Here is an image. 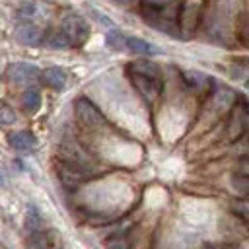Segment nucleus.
Masks as SVG:
<instances>
[{"label": "nucleus", "instance_id": "obj_1", "mask_svg": "<svg viewBox=\"0 0 249 249\" xmlns=\"http://www.w3.org/2000/svg\"><path fill=\"white\" fill-rule=\"evenodd\" d=\"M58 158H60V161H68V163H74V165H80L86 169H93V165H95V160L91 158V154L74 138H66L60 142Z\"/></svg>", "mask_w": 249, "mask_h": 249}, {"label": "nucleus", "instance_id": "obj_2", "mask_svg": "<svg viewBox=\"0 0 249 249\" xmlns=\"http://www.w3.org/2000/svg\"><path fill=\"white\" fill-rule=\"evenodd\" d=\"M74 113H76V119L88 128H101L105 124L103 113L88 97H78L74 101Z\"/></svg>", "mask_w": 249, "mask_h": 249}, {"label": "nucleus", "instance_id": "obj_3", "mask_svg": "<svg viewBox=\"0 0 249 249\" xmlns=\"http://www.w3.org/2000/svg\"><path fill=\"white\" fill-rule=\"evenodd\" d=\"M128 76H130L132 86L136 88V91L142 95V99H144L146 103H154V101L160 97L161 88H163L161 78L144 76V74H134V72H128Z\"/></svg>", "mask_w": 249, "mask_h": 249}, {"label": "nucleus", "instance_id": "obj_4", "mask_svg": "<svg viewBox=\"0 0 249 249\" xmlns=\"http://www.w3.org/2000/svg\"><path fill=\"white\" fill-rule=\"evenodd\" d=\"M60 27H62L64 33L70 37L72 45H78V47H80V45H84V43L88 41V37H89V25H88V21H86L80 14H68V16H64Z\"/></svg>", "mask_w": 249, "mask_h": 249}, {"label": "nucleus", "instance_id": "obj_5", "mask_svg": "<svg viewBox=\"0 0 249 249\" xmlns=\"http://www.w3.org/2000/svg\"><path fill=\"white\" fill-rule=\"evenodd\" d=\"M144 21L154 27L156 31H161L165 35H173V37H179V31H181V25L177 23V19L169 18L165 12L161 10H144Z\"/></svg>", "mask_w": 249, "mask_h": 249}, {"label": "nucleus", "instance_id": "obj_6", "mask_svg": "<svg viewBox=\"0 0 249 249\" xmlns=\"http://www.w3.org/2000/svg\"><path fill=\"white\" fill-rule=\"evenodd\" d=\"M91 177H93L91 169H86V167H80V165H74V163H68V161H62L58 165V179L68 189H74V187L89 181Z\"/></svg>", "mask_w": 249, "mask_h": 249}, {"label": "nucleus", "instance_id": "obj_7", "mask_svg": "<svg viewBox=\"0 0 249 249\" xmlns=\"http://www.w3.org/2000/svg\"><path fill=\"white\" fill-rule=\"evenodd\" d=\"M200 14H202V0H185L181 12H179V25H181V31H189L193 33L195 27L198 25V19H200Z\"/></svg>", "mask_w": 249, "mask_h": 249}, {"label": "nucleus", "instance_id": "obj_8", "mask_svg": "<svg viewBox=\"0 0 249 249\" xmlns=\"http://www.w3.org/2000/svg\"><path fill=\"white\" fill-rule=\"evenodd\" d=\"M39 76H41V70L29 62H16L8 68V78L16 86H27Z\"/></svg>", "mask_w": 249, "mask_h": 249}, {"label": "nucleus", "instance_id": "obj_9", "mask_svg": "<svg viewBox=\"0 0 249 249\" xmlns=\"http://www.w3.org/2000/svg\"><path fill=\"white\" fill-rule=\"evenodd\" d=\"M14 37H16V41H19L21 45L37 47V45H43L45 33H43L33 21H21V23L16 25V29H14Z\"/></svg>", "mask_w": 249, "mask_h": 249}, {"label": "nucleus", "instance_id": "obj_10", "mask_svg": "<svg viewBox=\"0 0 249 249\" xmlns=\"http://www.w3.org/2000/svg\"><path fill=\"white\" fill-rule=\"evenodd\" d=\"M41 80L45 86H49L53 89H64L68 84V72L58 66H49L41 72Z\"/></svg>", "mask_w": 249, "mask_h": 249}, {"label": "nucleus", "instance_id": "obj_11", "mask_svg": "<svg viewBox=\"0 0 249 249\" xmlns=\"http://www.w3.org/2000/svg\"><path fill=\"white\" fill-rule=\"evenodd\" d=\"M10 146L16 152H29V150L37 148V138L29 130H18L10 136Z\"/></svg>", "mask_w": 249, "mask_h": 249}, {"label": "nucleus", "instance_id": "obj_12", "mask_svg": "<svg viewBox=\"0 0 249 249\" xmlns=\"http://www.w3.org/2000/svg\"><path fill=\"white\" fill-rule=\"evenodd\" d=\"M43 45H47V47H51V49H56V51L74 47V45H72V41H70V37L64 33V29H62V27H60V29H51L49 33H45Z\"/></svg>", "mask_w": 249, "mask_h": 249}, {"label": "nucleus", "instance_id": "obj_13", "mask_svg": "<svg viewBox=\"0 0 249 249\" xmlns=\"http://www.w3.org/2000/svg\"><path fill=\"white\" fill-rule=\"evenodd\" d=\"M126 49L134 54H142V56H150V54H158L160 49L144 39H138V37H126Z\"/></svg>", "mask_w": 249, "mask_h": 249}, {"label": "nucleus", "instance_id": "obj_14", "mask_svg": "<svg viewBox=\"0 0 249 249\" xmlns=\"http://www.w3.org/2000/svg\"><path fill=\"white\" fill-rule=\"evenodd\" d=\"M21 107H23V111L29 113V115L37 113V111L41 109V93H39L35 88L25 89L23 95H21Z\"/></svg>", "mask_w": 249, "mask_h": 249}, {"label": "nucleus", "instance_id": "obj_15", "mask_svg": "<svg viewBox=\"0 0 249 249\" xmlns=\"http://www.w3.org/2000/svg\"><path fill=\"white\" fill-rule=\"evenodd\" d=\"M128 72H134V74H144V76H156V78H161L160 66H158L156 62H150V60H136V62H130V64H128Z\"/></svg>", "mask_w": 249, "mask_h": 249}, {"label": "nucleus", "instance_id": "obj_16", "mask_svg": "<svg viewBox=\"0 0 249 249\" xmlns=\"http://www.w3.org/2000/svg\"><path fill=\"white\" fill-rule=\"evenodd\" d=\"M183 80H185L187 88H191V89H204L210 84V76H206L202 72H196V70L185 72L183 74Z\"/></svg>", "mask_w": 249, "mask_h": 249}, {"label": "nucleus", "instance_id": "obj_17", "mask_svg": "<svg viewBox=\"0 0 249 249\" xmlns=\"http://www.w3.org/2000/svg\"><path fill=\"white\" fill-rule=\"evenodd\" d=\"M18 14H19L18 18H21L23 21H33L35 23V19L41 18V6L37 2H25V4L19 6Z\"/></svg>", "mask_w": 249, "mask_h": 249}, {"label": "nucleus", "instance_id": "obj_18", "mask_svg": "<svg viewBox=\"0 0 249 249\" xmlns=\"http://www.w3.org/2000/svg\"><path fill=\"white\" fill-rule=\"evenodd\" d=\"M41 226H43V218H41L39 210L35 206H27V212H25V228L29 231H41Z\"/></svg>", "mask_w": 249, "mask_h": 249}, {"label": "nucleus", "instance_id": "obj_19", "mask_svg": "<svg viewBox=\"0 0 249 249\" xmlns=\"http://www.w3.org/2000/svg\"><path fill=\"white\" fill-rule=\"evenodd\" d=\"M132 247H134V239L130 233H121L107 241V249H132Z\"/></svg>", "mask_w": 249, "mask_h": 249}, {"label": "nucleus", "instance_id": "obj_20", "mask_svg": "<svg viewBox=\"0 0 249 249\" xmlns=\"http://www.w3.org/2000/svg\"><path fill=\"white\" fill-rule=\"evenodd\" d=\"M105 41H107V45H109L111 49H115V51H121V49L126 47V39H124V35H123L119 29L109 31L107 37H105Z\"/></svg>", "mask_w": 249, "mask_h": 249}, {"label": "nucleus", "instance_id": "obj_21", "mask_svg": "<svg viewBox=\"0 0 249 249\" xmlns=\"http://www.w3.org/2000/svg\"><path fill=\"white\" fill-rule=\"evenodd\" d=\"M16 121H18L16 113H14L6 103H2V107H0V124L10 126V124H16Z\"/></svg>", "mask_w": 249, "mask_h": 249}, {"label": "nucleus", "instance_id": "obj_22", "mask_svg": "<svg viewBox=\"0 0 249 249\" xmlns=\"http://www.w3.org/2000/svg\"><path fill=\"white\" fill-rule=\"evenodd\" d=\"M231 185L235 191L243 193V195H249V175H233L231 177Z\"/></svg>", "mask_w": 249, "mask_h": 249}, {"label": "nucleus", "instance_id": "obj_23", "mask_svg": "<svg viewBox=\"0 0 249 249\" xmlns=\"http://www.w3.org/2000/svg\"><path fill=\"white\" fill-rule=\"evenodd\" d=\"M91 16H93V19H95L99 25H103V27H115V21H113L109 16H105L101 10H97V8H91Z\"/></svg>", "mask_w": 249, "mask_h": 249}, {"label": "nucleus", "instance_id": "obj_24", "mask_svg": "<svg viewBox=\"0 0 249 249\" xmlns=\"http://www.w3.org/2000/svg\"><path fill=\"white\" fill-rule=\"evenodd\" d=\"M235 173H237V175H249V156L237 161V165H235Z\"/></svg>", "mask_w": 249, "mask_h": 249}, {"label": "nucleus", "instance_id": "obj_25", "mask_svg": "<svg viewBox=\"0 0 249 249\" xmlns=\"http://www.w3.org/2000/svg\"><path fill=\"white\" fill-rule=\"evenodd\" d=\"M231 210L249 220V204H231Z\"/></svg>", "mask_w": 249, "mask_h": 249}, {"label": "nucleus", "instance_id": "obj_26", "mask_svg": "<svg viewBox=\"0 0 249 249\" xmlns=\"http://www.w3.org/2000/svg\"><path fill=\"white\" fill-rule=\"evenodd\" d=\"M243 117H245V132L249 130V101L243 99Z\"/></svg>", "mask_w": 249, "mask_h": 249}, {"label": "nucleus", "instance_id": "obj_27", "mask_svg": "<svg viewBox=\"0 0 249 249\" xmlns=\"http://www.w3.org/2000/svg\"><path fill=\"white\" fill-rule=\"evenodd\" d=\"M111 2H115V4H119V6H130L134 0H111Z\"/></svg>", "mask_w": 249, "mask_h": 249}, {"label": "nucleus", "instance_id": "obj_28", "mask_svg": "<svg viewBox=\"0 0 249 249\" xmlns=\"http://www.w3.org/2000/svg\"><path fill=\"white\" fill-rule=\"evenodd\" d=\"M208 249H237V247H231V245H214V247H208Z\"/></svg>", "mask_w": 249, "mask_h": 249}, {"label": "nucleus", "instance_id": "obj_29", "mask_svg": "<svg viewBox=\"0 0 249 249\" xmlns=\"http://www.w3.org/2000/svg\"><path fill=\"white\" fill-rule=\"evenodd\" d=\"M247 88H249V82H247Z\"/></svg>", "mask_w": 249, "mask_h": 249}]
</instances>
